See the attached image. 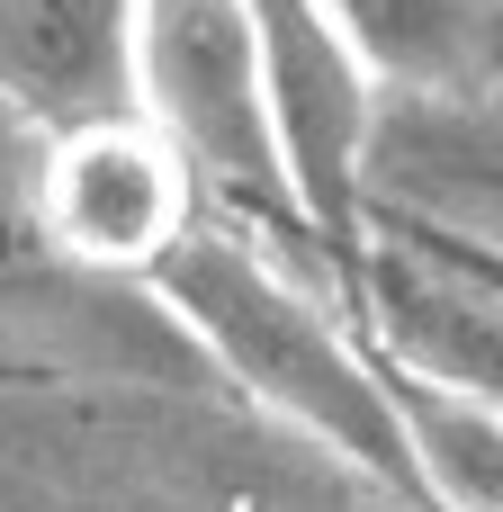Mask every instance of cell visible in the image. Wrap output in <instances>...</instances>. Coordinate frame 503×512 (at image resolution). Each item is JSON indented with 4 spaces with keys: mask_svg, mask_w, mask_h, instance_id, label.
<instances>
[{
    "mask_svg": "<svg viewBox=\"0 0 503 512\" xmlns=\"http://www.w3.org/2000/svg\"><path fill=\"white\" fill-rule=\"evenodd\" d=\"M153 288L171 297V315L189 324L207 369L225 387H243L270 423L315 441L333 468L378 477L387 495H414V450H405V423L387 396V351L351 342L252 234L198 225L153 270Z\"/></svg>",
    "mask_w": 503,
    "mask_h": 512,
    "instance_id": "obj_1",
    "label": "cell"
},
{
    "mask_svg": "<svg viewBox=\"0 0 503 512\" xmlns=\"http://www.w3.org/2000/svg\"><path fill=\"white\" fill-rule=\"evenodd\" d=\"M0 360L108 378H216L153 279L81 270L45 225V135L0 108Z\"/></svg>",
    "mask_w": 503,
    "mask_h": 512,
    "instance_id": "obj_2",
    "label": "cell"
},
{
    "mask_svg": "<svg viewBox=\"0 0 503 512\" xmlns=\"http://www.w3.org/2000/svg\"><path fill=\"white\" fill-rule=\"evenodd\" d=\"M135 90L144 117L189 153L198 189L252 225L315 234L288 180L252 0H135Z\"/></svg>",
    "mask_w": 503,
    "mask_h": 512,
    "instance_id": "obj_3",
    "label": "cell"
},
{
    "mask_svg": "<svg viewBox=\"0 0 503 512\" xmlns=\"http://www.w3.org/2000/svg\"><path fill=\"white\" fill-rule=\"evenodd\" d=\"M252 27H261V72H270L297 207L315 243H351L369 216V153L396 90L360 54V36L333 18V0H252Z\"/></svg>",
    "mask_w": 503,
    "mask_h": 512,
    "instance_id": "obj_4",
    "label": "cell"
},
{
    "mask_svg": "<svg viewBox=\"0 0 503 512\" xmlns=\"http://www.w3.org/2000/svg\"><path fill=\"white\" fill-rule=\"evenodd\" d=\"M189 153L135 108L72 135H45V225L54 243L99 279H153L207 216H198Z\"/></svg>",
    "mask_w": 503,
    "mask_h": 512,
    "instance_id": "obj_5",
    "label": "cell"
},
{
    "mask_svg": "<svg viewBox=\"0 0 503 512\" xmlns=\"http://www.w3.org/2000/svg\"><path fill=\"white\" fill-rule=\"evenodd\" d=\"M369 207L503 252V81L396 90L369 153Z\"/></svg>",
    "mask_w": 503,
    "mask_h": 512,
    "instance_id": "obj_6",
    "label": "cell"
},
{
    "mask_svg": "<svg viewBox=\"0 0 503 512\" xmlns=\"http://www.w3.org/2000/svg\"><path fill=\"white\" fill-rule=\"evenodd\" d=\"M0 108L36 135L135 117V0H0Z\"/></svg>",
    "mask_w": 503,
    "mask_h": 512,
    "instance_id": "obj_7",
    "label": "cell"
},
{
    "mask_svg": "<svg viewBox=\"0 0 503 512\" xmlns=\"http://www.w3.org/2000/svg\"><path fill=\"white\" fill-rule=\"evenodd\" d=\"M387 396L414 450V495L432 512H503V396L405 351H387Z\"/></svg>",
    "mask_w": 503,
    "mask_h": 512,
    "instance_id": "obj_8",
    "label": "cell"
},
{
    "mask_svg": "<svg viewBox=\"0 0 503 512\" xmlns=\"http://www.w3.org/2000/svg\"><path fill=\"white\" fill-rule=\"evenodd\" d=\"M387 90H486L503 72L495 0H333Z\"/></svg>",
    "mask_w": 503,
    "mask_h": 512,
    "instance_id": "obj_9",
    "label": "cell"
},
{
    "mask_svg": "<svg viewBox=\"0 0 503 512\" xmlns=\"http://www.w3.org/2000/svg\"><path fill=\"white\" fill-rule=\"evenodd\" d=\"M387 225H396V243H414V252L450 261L459 279H477V288L503 306V252H495V243H459V234H432V225H405V216H387Z\"/></svg>",
    "mask_w": 503,
    "mask_h": 512,
    "instance_id": "obj_10",
    "label": "cell"
}]
</instances>
